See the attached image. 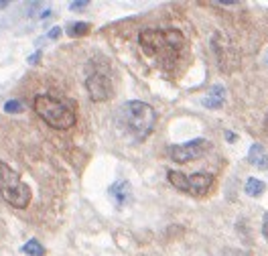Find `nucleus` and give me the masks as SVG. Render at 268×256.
<instances>
[{
  "mask_svg": "<svg viewBox=\"0 0 268 256\" xmlns=\"http://www.w3.org/2000/svg\"><path fill=\"white\" fill-rule=\"evenodd\" d=\"M138 41H140V47L149 55L167 63V61L177 59L185 43V37L179 29H147L140 33Z\"/></svg>",
  "mask_w": 268,
  "mask_h": 256,
  "instance_id": "nucleus-1",
  "label": "nucleus"
},
{
  "mask_svg": "<svg viewBox=\"0 0 268 256\" xmlns=\"http://www.w3.org/2000/svg\"><path fill=\"white\" fill-rule=\"evenodd\" d=\"M122 122L134 139L145 141L155 130L157 112L151 104L140 102V100H130L122 106Z\"/></svg>",
  "mask_w": 268,
  "mask_h": 256,
  "instance_id": "nucleus-2",
  "label": "nucleus"
},
{
  "mask_svg": "<svg viewBox=\"0 0 268 256\" xmlns=\"http://www.w3.org/2000/svg\"><path fill=\"white\" fill-rule=\"evenodd\" d=\"M33 108L49 126H53L57 130H67L77 122V116H75L73 108H69L67 104L59 102L51 96H45V94L35 96Z\"/></svg>",
  "mask_w": 268,
  "mask_h": 256,
  "instance_id": "nucleus-3",
  "label": "nucleus"
},
{
  "mask_svg": "<svg viewBox=\"0 0 268 256\" xmlns=\"http://www.w3.org/2000/svg\"><path fill=\"white\" fill-rule=\"evenodd\" d=\"M0 195L6 204L12 207H27L31 202V189L27 183H23L20 175L16 171H12V167H8L6 163L0 161Z\"/></svg>",
  "mask_w": 268,
  "mask_h": 256,
  "instance_id": "nucleus-4",
  "label": "nucleus"
},
{
  "mask_svg": "<svg viewBox=\"0 0 268 256\" xmlns=\"http://www.w3.org/2000/svg\"><path fill=\"white\" fill-rule=\"evenodd\" d=\"M167 179L173 187H177L179 191L193 195V198H203L208 195L215 185V177L212 173H193V175H185L181 171H167Z\"/></svg>",
  "mask_w": 268,
  "mask_h": 256,
  "instance_id": "nucleus-5",
  "label": "nucleus"
},
{
  "mask_svg": "<svg viewBox=\"0 0 268 256\" xmlns=\"http://www.w3.org/2000/svg\"><path fill=\"white\" fill-rule=\"evenodd\" d=\"M208 149H210V143H208L205 139H195V141L185 143V145L169 147L167 153H169V156H171L175 163L183 165V163H189V161H195V159L203 156V154L208 153Z\"/></svg>",
  "mask_w": 268,
  "mask_h": 256,
  "instance_id": "nucleus-6",
  "label": "nucleus"
},
{
  "mask_svg": "<svg viewBox=\"0 0 268 256\" xmlns=\"http://www.w3.org/2000/svg\"><path fill=\"white\" fill-rule=\"evenodd\" d=\"M86 90L92 102H106L112 96V86L104 73H92L86 80Z\"/></svg>",
  "mask_w": 268,
  "mask_h": 256,
  "instance_id": "nucleus-7",
  "label": "nucleus"
},
{
  "mask_svg": "<svg viewBox=\"0 0 268 256\" xmlns=\"http://www.w3.org/2000/svg\"><path fill=\"white\" fill-rule=\"evenodd\" d=\"M248 161H250V163H252L256 169H260V171L268 169V153H266V149H264L262 145L254 143V145L250 147V151H248Z\"/></svg>",
  "mask_w": 268,
  "mask_h": 256,
  "instance_id": "nucleus-8",
  "label": "nucleus"
},
{
  "mask_svg": "<svg viewBox=\"0 0 268 256\" xmlns=\"http://www.w3.org/2000/svg\"><path fill=\"white\" fill-rule=\"evenodd\" d=\"M110 195H112V198H114L120 205L128 204L130 198H132L130 183H128V181H118V183H114V185L110 187Z\"/></svg>",
  "mask_w": 268,
  "mask_h": 256,
  "instance_id": "nucleus-9",
  "label": "nucleus"
},
{
  "mask_svg": "<svg viewBox=\"0 0 268 256\" xmlns=\"http://www.w3.org/2000/svg\"><path fill=\"white\" fill-rule=\"evenodd\" d=\"M225 100V90L221 88V86H214L212 88V92H210V96L203 100V104L208 106V108H219L221 104Z\"/></svg>",
  "mask_w": 268,
  "mask_h": 256,
  "instance_id": "nucleus-10",
  "label": "nucleus"
},
{
  "mask_svg": "<svg viewBox=\"0 0 268 256\" xmlns=\"http://www.w3.org/2000/svg\"><path fill=\"white\" fill-rule=\"evenodd\" d=\"M264 189H266L264 181H260V179H256V177H250V179L246 181V187H244L246 195H250V198H260V195L264 193Z\"/></svg>",
  "mask_w": 268,
  "mask_h": 256,
  "instance_id": "nucleus-11",
  "label": "nucleus"
},
{
  "mask_svg": "<svg viewBox=\"0 0 268 256\" xmlns=\"http://www.w3.org/2000/svg\"><path fill=\"white\" fill-rule=\"evenodd\" d=\"M23 252H25V254H29V256H43L45 254V248L41 246V242H39V240H35V238H33V240H29V242L23 246Z\"/></svg>",
  "mask_w": 268,
  "mask_h": 256,
  "instance_id": "nucleus-12",
  "label": "nucleus"
},
{
  "mask_svg": "<svg viewBox=\"0 0 268 256\" xmlns=\"http://www.w3.org/2000/svg\"><path fill=\"white\" fill-rule=\"evenodd\" d=\"M90 23H73L71 27H69V35L71 37H84V35H88L90 33Z\"/></svg>",
  "mask_w": 268,
  "mask_h": 256,
  "instance_id": "nucleus-13",
  "label": "nucleus"
},
{
  "mask_svg": "<svg viewBox=\"0 0 268 256\" xmlns=\"http://www.w3.org/2000/svg\"><path fill=\"white\" fill-rule=\"evenodd\" d=\"M23 110H25V106L20 100H8L4 104V112H8V114H16V112H23Z\"/></svg>",
  "mask_w": 268,
  "mask_h": 256,
  "instance_id": "nucleus-14",
  "label": "nucleus"
},
{
  "mask_svg": "<svg viewBox=\"0 0 268 256\" xmlns=\"http://www.w3.org/2000/svg\"><path fill=\"white\" fill-rule=\"evenodd\" d=\"M88 0H79V2H71V10H79L81 6H86Z\"/></svg>",
  "mask_w": 268,
  "mask_h": 256,
  "instance_id": "nucleus-15",
  "label": "nucleus"
},
{
  "mask_svg": "<svg viewBox=\"0 0 268 256\" xmlns=\"http://www.w3.org/2000/svg\"><path fill=\"white\" fill-rule=\"evenodd\" d=\"M59 35H61V29H59V27H55V29L49 31V39H57Z\"/></svg>",
  "mask_w": 268,
  "mask_h": 256,
  "instance_id": "nucleus-16",
  "label": "nucleus"
},
{
  "mask_svg": "<svg viewBox=\"0 0 268 256\" xmlns=\"http://www.w3.org/2000/svg\"><path fill=\"white\" fill-rule=\"evenodd\" d=\"M262 234H264V238L268 240V218L264 220V226H262Z\"/></svg>",
  "mask_w": 268,
  "mask_h": 256,
  "instance_id": "nucleus-17",
  "label": "nucleus"
},
{
  "mask_svg": "<svg viewBox=\"0 0 268 256\" xmlns=\"http://www.w3.org/2000/svg\"><path fill=\"white\" fill-rule=\"evenodd\" d=\"M225 136H228V141H230V143H234V141H236V136H234L232 132H225Z\"/></svg>",
  "mask_w": 268,
  "mask_h": 256,
  "instance_id": "nucleus-18",
  "label": "nucleus"
},
{
  "mask_svg": "<svg viewBox=\"0 0 268 256\" xmlns=\"http://www.w3.org/2000/svg\"><path fill=\"white\" fill-rule=\"evenodd\" d=\"M6 6H8V2H6V0H0V8H6Z\"/></svg>",
  "mask_w": 268,
  "mask_h": 256,
  "instance_id": "nucleus-19",
  "label": "nucleus"
}]
</instances>
